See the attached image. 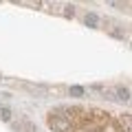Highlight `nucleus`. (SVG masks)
<instances>
[{"mask_svg": "<svg viewBox=\"0 0 132 132\" xmlns=\"http://www.w3.org/2000/svg\"><path fill=\"white\" fill-rule=\"evenodd\" d=\"M48 126L55 132H71L73 130L71 119H64V117H60V114H51V117H48Z\"/></svg>", "mask_w": 132, "mask_h": 132, "instance_id": "nucleus-1", "label": "nucleus"}, {"mask_svg": "<svg viewBox=\"0 0 132 132\" xmlns=\"http://www.w3.org/2000/svg\"><path fill=\"white\" fill-rule=\"evenodd\" d=\"M86 24H88V27H97L99 24V18L95 13H86Z\"/></svg>", "mask_w": 132, "mask_h": 132, "instance_id": "nucleus-2", "label": "nucleus"}, {"mask_svg": "<svg viewBox=\"0 0 132 132\" xmlns=\"http://www.w3.org/2000/svg\"><path fill=\"white\" fill-rule=\"evenodd\" d=\"M117 95H119V99H123V101H128V99H130V90L123 88V86H119V88H117Z\"/></svg>", "mask_w": 132, "mask_h": 132, "instance_id": "nucleus-3", "label": "nucleus"}, {"mask_svg": "<svg viewBox=\"0 0 132 132\" xmlns=\"http://www.w3.org/2000/svg\"><path fill=\"white\" fill-rule=\"evenodd\" d=\"M0 119L2 121H11V110L9 108H0Z\"/></svg>", "mask_w": 132, "mask_h": 132, "instance_id": "nucleus-4", "label": "nucleus"}, {"mask_svg": "<svg viewBox=\"0 0 132 132\" xmlns=\"http://www.w3.org/2000/svg\"><path fill=\"white\" fill-rule=\"evenodd\" d=\"M68 93H71L73 97H81V95H84V88H81V86H71Z\"/></svg>", "mask_w": 132, "mask_h": 132, "instance_id": "nucleus-5", "label": "nucleus"}, {"mask_svg": "<svg viewBox=\"0 0 132 132\" xmlns=\"http://www.w3.org/2000/svg\"><path fill=\"white\" fill-rule=\"evenodd\" d=\"M64 15H71V18H73V15H75V7H73V5L64 7Z\"/></svg>", "mask_w": 132, "mask_h": 132, "instance_id": "nucleus-6", "label": "nucleus"}, {"mask_svg": "<svg viewBox=\"0 0 132 132\" xmlns=\"http://www.w3.org/2000/svg\"><path fill=\"white\" fill-rule=\"evenodd\" d=\"M110 33H112L114 38H123V31H119V29H110Z\"/></svg>", "mask_w": 132, "mask_h": 132, "instance_id": "nucleus-7", "label": "nucleus"}]
</instances>
